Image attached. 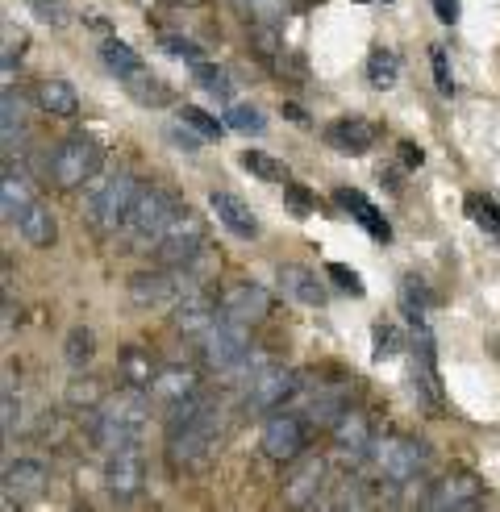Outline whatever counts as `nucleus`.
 Here are the masks:
<instances>
[{
    "label": "nucleus",
    "instance_id": "nucleus-36",
    "mask_svg": "<svg viewBox=\"0 0 500 512\" xmlns=\"http://www.w3.org/2000/svg\"><path fill=\"white\" fill-rule=\"evenodd\" d=\"M225 125H230L234 134H263L267 130L263 113L250 109V105H230V109H225Z\"/></svg>",
    "mask_w": 500,
    "mask_h": 512
},
{
    "label": "nucleus",
    "instance_id": "nucleus-48",
    "mask_svg": "<svg viewBox=\"0 0 500 512\" xmlns=\"http://www.w3.org/2000/svg\"><path fill=\"white\" fill-rule=\"evenodd\" d=\"M288 200H292V209H300V213H305V209H309V196H305V192H300V188H288Z\"/></svg>",
    "mask_w": 500,
    "mask_h": 512
},
{
    "label": "nucleus",
    "instance_id": "nucleus-14",
    "mask_svg": "<svg viewBox=\"0 0 500 512\" xmlns=\"http://www.w3.org/2000/svg\"><path fill=\"white\" fill-rule=\"evenodd\" d=\"M46 483H50V475H46V467L38 463V458H17V463L5 467V508L42 500Z\"/></svg>",
    "mask_w": 500,
    "mask_h": 512
},
{
    "label": "nucleus",
    "instance_id": "nucleus-9",
    "mask_svg": "<svg viewBox=\"0 0 500 512\" xmlns=\"http://www.w3.org/2000/svg\"><path fill=\"white\" fill-rule=\"evenodd\" d=\"M200 246H205V217L180 209L175 221L163 229V238L155 242V254L163 267H188L200 259Z\"/></svg>",
    "mask_w": 500,
    "mask_h": 512
},
{
    "label": "nucleus",
    "instance_id": "nucleus-45",
    "mask_svg": "<svg viewBox=\"0 0 500 512\" xmlns=\"http://www.w3.org/2000/svg\"><path fill=\"white\" fill-rule=\"evenodd\" d=\"M430 55H434V80H438V92H442V96H450V92H455V80H450V67H446V50H442V46H434Z\"/></svg>",
    "mask_w": 500,
    "mask_h": 512
},
{
    "label": "nucleus",
    "instance_id": "nucleus-18",
    "mask_svg": "<svg viewBox=\"0 0 500 512\" xmlns=\"http://www.w3.org/2000/svg\"><path fill=\"white\" fill-rule=\"evenodd\" d=\"M221 313H230L246 325H255V321H267L271 313V292L263 284H255V279H246V284H234L230 292L221 296Z\"/></svg>",
    "mask_w": 500,
    "mask_h": 512
},
{
    "label": "nucleus",
    "instance_id": "nucleus-16",
    "mask_svg": "<svg viewBox=\"0 0 500 512\" xmlns=\"http://www.w3.org/2000/svg\"><path fill=\"white\" fill-rule=\"evenodd\" d=\"M217 317H221V304H213V296H205V292H196V288H192L188 296L175 300V317H171V325H175V334L200 338Z\"/></svg>",
    "mask_w": 500,
    "mask_h": 512
},
{
    "label": "nucleus",
    "instance_id": "nucleus-25",
    "mask_svg": "<svg viewBox=\"0 0 500 512\" xmlns=\"http://www.w3.org/2000/svg\"><path fill=\"white\" fill-rule=\"evenodd\" d=\"M34 100H38V109L50 113V117H75L80 113V96H75V88L67 80H42L34 88Z\"/></svg>",
    "mask_w": 500,
    "mask_h": 512
},
{
    "label": "nucleus",
    "instance_id": "nucleus-26",
    "mask_svg": "<svg viewBox=\"0 0 500 512\" xmlns=\"http://www.w3.org/2000/svg\"><path fill=\"white\" fill-rule=\"evenodd\" d=\"M30 204H34V188L25 184L17 171H5V179H0V209H5V221L17 225Z\"/></svg>",
    "mask_w": 500,
    "mask_h": 512
},
{
    "label": "nucleus",
    "instance_id": "nucleus-38",
    "mask_svg": "<svg viewBox=\"0 0 500 512\" xmlns=\"http://www.w3.org/2000/svg\"><path fill=\"white\" fill-rule=\"evenodd\" d=\"M425 284L421 279H405V284H400V300H405V313L413 317V321H425V292H421Z\"/></svg>",
    "mask_w": 500,
    "mask_h": 512
},
{
    "label": "nucleus",
    "instance_id": "nucleus-21",
    "mask_svg": "<svg viewBox=\"0 0 500 512\" xmlns=\"http://www.w3.org/2000/svg\"><path fill=\"white\" fill-rule=\"evenodd\" d=\"M280 288H284V296H292L296 304H309V309H321L325 300H330V292H325V284L317 279V271H309V267H296V263H284L280 271Z\"/></svg>",
    "mask_w": 500,
    "mask_h": 512
},
{
    "label": "nucleus",
    "instance_id": "nucleus-28",
    "mask_svg": "<svg viewBox=\"0 0 500 512\" xmlns=\"http://www.w3.org/2000/svg\"><path fill=\"white\" fill-rule=\"evenodd\" d=\"M63 358H67V367L71 371H84L92 358H96V334L88 325H71L67 329V338H63Z\"/></svg>",
    "mask_w": 500,
    "mask_h": 512
},
{
    "label": "nucleus",
    "instance_id": "nucleus-43",
    "mask_svg": "<svg viewBox=\"0 0 500 512\" xmlns=\"http://www.w3.org/2000/svg\"><path fill=\"white\" fill-rule=\"evenodd\" d=\"M325 275H330V279H334V284H338L342 292H350V296H363V279H359L355 271H350V267H342V263H330V267H325Z\"/></svg>",
    "mask_w": 500,
    "mask_h": 512
},
{
    "label": "nucleus",
    "instance_id": "nucleus-44",
    "mask_svg": "<svg viewBox=\"0 0 500 512\" xmlns=\"http://www.w3.org/2000/svg\"><path fill=\"white\" fill-rule=\"evenodd\" d=\"M255 21H263V25H275L284 17V0H250V9H246Z\"/></svg>",
    "mask_w": 500,
    "mask_h": 512
},
{
    "label": "nucleus",
    "instance_id": "nucleus-15",
    "mask_svg": "<svg viewBox=\"0 0 500 512\" xmlns=\"http://www.w3.org/2000/svg\"><path fill=\"white\" fill-rule=\"evenodd\" d=\"M330 433H334V446H338V454H346V458H367L371 454V446H375V429H371V417L363 413V408H346V413L330 425Z\"/></svg>",
    "mask_w": 500,
    "mask_h": 512
},
{
    "label": "nucleus",
    "instance_id": "nucleus-50",
    "mask_svg": "<svg viewBox=\"0 0 500 512\" xmlns=\"http://www.w3.org/2000/svg\"><path fill=\"white\" fill-rule=\"evenodd\" d=\"M171 138H175V142H184L188 150H196V138L188 134V125H184V130H171Z\"/></svg>",
    "mask_w": 500,
    "mask_h": 512
},
{
    "label": "nucleus",
    "instance_id": "nucleus-24",
    "mask_svg": "<svg viewBox=\"0 0 500 512\" xmlns=\"http://www.w3.org/2000/svg\"><path fill=\"white\" fill-rule=\"evenodd\" d=\"M338 204H342V209L350 213V217H355L363 229H367V234L371 238H380V242H388L392 238V229H388V221L380 217V209H375V204L367 200V196H359V192H350V188H338Z\"/></svg>",
    "mask_w": 500,
    "mask_h": 512
},
{
    "label": "nucleus",
    "instance_id": "nucleus-5",
    "mask_svg": "<svg viewBox=\"0 0 500 512\" xmlns=\"http://www.w3.org/2000/svg\"><path fill=\"white\" fill-rule=\"evenodd\" d=\"M175 213H180V200H175L167 188H142L130 217H125V238H130L134 246H155L163 238V229L175 221Z\"/></svg>",
    "mask_w": 500,
    "mask_h": 512
},
{
    "label": "nucleus",
    "instance_id": "nucleus-49",
    "mask_svg": "<svg viewBox=\"0 0 500 512\" xmlns=\"http://www.w3.org/2000/svg\"><path fill=\"white\" fill-rule=\"evenodd\" d=\"M400 155H405V163H409V167H421V150H417V146H409V142H405V146H400Z\"/></svg>",
    "mask_w": 500,
    "mask_h": 512
},
{
    "label": "nucleus",
    "instance_id": "nucleus-31",
    "mask_svg": "<svg viewBox=\"0 0 500 512\" xmlns=\"http://www.w3.org/2000/svg\"><path fill=\"white\" fill-rule=\"evenodd\" d=\"M396 75H400V59L392 55V50H371V59H367V84L371 88H392L396 84Z\"/></svg>",
    "mask_w": 500,
    "mask_h": 512
},
{
    "label": "nucleus",
    "instance_id": "nucleus-29",
    "mask_svg": "<svg viewBox=\"0 0 500 512\" xmlns=\"http://www.w3.org/2000/svg\"><path fill=\"white\" fill-rule=\"evenodd\" d=\"M342 413H346V392H338V388L317 392V396L309 400V408H305V417H309L313 425H334Z\"/></svg>",
    "mask_w": 500,
    "mask_h": 512
},
{
    "label": "nucleus",
    "instance_id": "nucleus-11",
    "mask_svg": "<svg viewBox=\"0 0 500 512\" xmlns=\"http://www.w3.org/2000/svg\"><path fill=\"white\" fill-rule=\"evenodd\" d=\"M309 417H296V413H267V421H263V438H259V446H263V454L271 458V463H296L300 454H305V446H309V425H305Z\"/></svg>",
    "mask_w": 500,
    "mask_h": 512
},
{
    "label": "nucleus",
    "instance_id": "nucleus-12",
    "mask_svg": "<svg viewBox=\"0 0 500 512\" xmlns=\"http://www.w3.org/2000/svg\"><path fill=\"white\" fill-rule=\"evenodd\" d=\"M484 500V479L471 475V471H446L438 483H430L421 496L425 508H438V512H459V508H475Z\"/></svg>",
    "mask_w": 500,
    "mask_h": 512
},
{
    "label": "nucleus",
    "instance_id": "nucleus-39",
    "mask_svg": "<svg viewBox=\"0 0 500 512\" xmlns=\"http://www.w3.org/2000/svg\"><path fill=\"white\" fill-rule=\"evenodd\" d=\"M159 46L167 50V55L184 59V63H200V55H205V50H200L192 38H180V34H163V38H159Z\"/></svg>",
    "mask_w": 500,
    "mask_h": 512
},
{
    "label": "nucleus",
    "instance_id": "nucleus-23",
    "mask_svg": "<svg viewBox=\"0 0 500 512\" xmlns=\"http://www.w3.org/2000/svg\"><path fill=\"white\" fill-rule=\"evenodd\" d=\"M17 229H21V238L30 242V246H38V250H46V246H55L59 242V221H55V213L46 209V204H30L25 209V217L17 221Z\"/></svg>",
    "mask_w": 500,
    "mask_h": 512
},
{
    "label": "nucleus",
    "instance_id": "nucleus-13",
    "mask_svg": "<svg viewBox=\"0 0 500 512\" xmlns=\"http://www.w3.org/2000/svg\"><path fill=\"white\" fill-rule=\"evenodd\" d=\"M296 392V371L280 367V363H267L255 379L246 383V413H275L288 396Z\"/></svg>",
    "mask_w": 500,
    "mask_h": 512
},
{
    "label": "nucleus",
    "instance_id": "nucleus-6",
    "mask_svg": "<svg viewBox=\"0 0 500 512\" xmlns=\"http://www.w3.org/2000/svg\"><path fill=\"white\" fill-rule=\"evenodd\" d=\"M100 163H105V150H100L96 138L88 134H71L67 142L55 146V159H50V175H55V184L75 192L84 188L88 179L100 171Z\"/></svg>",
    "mask_w": 500,
    "mask_h": 512
},
{
    "label": "nucleus",
    "instance_id": "nucleus-35",
    "mask_svg": "<svg viewBox=\"0 0 500 512\" xmlns=\"http://www.w3.org/2000/svg\"><path fill=\"white\" fill-rule=\"evenodd\" d=\"M192 80L205 88L209 96H230V92H234V88H230V75H225L221 67H213V63H205V59L192 63Z\"/></svg>",
    "mask_w": 500,
    "mask_h": 512
},
{
    "label": "nucleus",
    "instance_id": "nucleus-3",
    "mask_svg": "<svg viewBox=\"0 0 500 512\" xmlns=\"http://www.w3.org/2000/svg\"><path fill=\"white\" fill-rule=\"evenodd\" d=\"M371 467L392 488H425V467H430V450L417 438L405 433H388V438H375L371 446Z\"/></svg>",
    "mask_w": 500,
    "mask_h": 512
},
{
    "label": "nucleus",
    "instance_id": "nucleus-4",
    "mask_svg": "<svg viewBox=\"0 0 500 512\" xmlns=\"http://www.w3.org/2000/svg\"><path fill=\"white\" fill-rule=\"evenodd\" d=\"M138 192H142V184H138L134 171H113V175H105L96 188H88V200H84L88 225L100 229V234L125 229V217H130Z\"/></svg>",
    "mask_w": 500,
    "mask_h": 512
},
{
    "label": "nucleus",
    "instance_id": "nucleus-22",
    "mask_svg": "<svg viewBox=\"0 0 500 512\" xmlns=\"http://www.w3.org/2000/svg\"><path fill=\"white\" fill-rule=\"evenodd\" d=\"M325 142L342 150V155H363V150L375 146V125L363 117H338L330 130H325Z\"/></svg>",
    "mask_w": 500,
    "mask_h": 512
},
{
    "label": "nucleus",
    "instance_id": "nucleus-17",
    "mask_svg": "<svg viewBox=\"0 0 500 512\" xmlns=\"http://www.w3.org/2000/svg\"><path fill=\"white\" fill-rule=\"evenodd\" d=\"M200 392V375L192 371V367H180V363H171V367H159L155 371V379H150V388H146V396L155 400V404H180V400H188V396H196Z\"/></svg>",
    "mask_w": 500,
    "mask_h": 512
},
{
    "label": "nucleus",
    "instance_id": "nucleus-51",
    "mask_svg": "<svg viewBox=\"0 0 500 512\" xmlns=\"http://www.w3.org/2000/svg\"><path fill=\"white\" fill-rule=\"evenodd\" d=\"M171 5H200V0H171Z\"/></svg>",
    "mask_w": 500,
    "mask_h": 512
},
{
    "label": "nucleus",
    "instance_id": "nucleus-8",
    "mask_svg": "<svg viewBox=\"0 0 500 512\" xmlns=\"http://www.w3.org/2000/svg\"><path fill=\"white\" fill-rule=\"evenodd\" d=\"M192 288H196V279L188 267L138 271V275H130V284H125V292H130L138 309H163V304H175L180 296H188Z\"/></svg>",
    "mask_w": 500,
    "mask_h": 512
},
{
    "label": "nucleus",
    "instance_id": "nucleus-30",
    "mask_svg": "<svg viewBox=\"0 0 500 512\" xmlns=\"http://www.w3.org/2000/svg\"><path fill=\"white\" fill-rule=\"evenodd\" d=\"M121 379H125V388L146 392V388H150V379H155V367H150V354H142L138 346L125 350V354H121Z\"/></svg>",
    "mask_w": 500,
    "mask_h": 512
},
{
    "label": "nucleus",
    "instance_id": "nucleus-32",
    "mask_svg": "<svg viewBox=\"0 0 500 512\" xmlns=\"http://www.w3.org/2000/svg\"><path fill=\"white\" fill-rule=\"evenodd\" d=\"M125 84H130V96L134 100H142V105H167V100H171V92H167V84L159 80V75H150L146 67L138 71V75H130V80H125Z\"/></svg>",
    "mask_w": 500,
    "mask_h": 512
},
{
    "label": "nucleus",
    "instance_id": "nucleus-20",
    "mask_svg": "<svg viewBox=\"0 0 500 512\" xmlns=\"http://www.w3.org/2000/svg\"><path fill=\"white\" fill-rule=\"evenodd\" d=\"M209 209L234 238H259V217L250 213V204H242L234 192H209Z\"/></svg>",
    "mask_w": 500,
    "mask_h": 512
},
{
    "label": "nucleus",
    "instance_id": "nucleus-2",
    "mask_svg": "<svg viewBox=\"0 0 500 512\" xmlns=\"http://www.w3.org/2000/svg\"><path fill=\"white\" fill-rule=\"evenodd\" d=\"M80 421L88 425V438H92L100 450H117V446H125V442H138V438H142V429H146V421H150V408H146V400L138 396V388H130V392L105 396V404L88 408Z\"/></svg>",
    "mask_w": 500,
    "mask_h": 512
},
{
    "label": "nucleus",
    "instance_id": "nucleus-7",
    "mask_svg": "<svg viewBox=\"0 0 500 512\" xmlns=\"http://www.w3.org/2000/svg\"><path fill=\"white\" fill-rule=\"evenodd\" d=\"M246 350H250V325L230 317V313H221L205 334H200V358H205V367L217 375H225L234 363H242Z\"/></svg>",
    "mask_w": 500,
    "mask_h": 512
},
{
    "label": "nucleus",
    "instance_id": "nucleus-27",
    "mask_svg": "<svg viewBox=\"0 0 500 512\" xmlns=\"http://www.w3.org/2000/svg\"><path fill=\"white\" fill-rule=\"evenodd\" d=\"M100 63H105L117 80H130V75H138L146 63H142V55L134 46H125V42H117V38H109L105 46H100Z\"/></svg>",
    "mask_w": 500,
    "mask_h": 512
},
{
    "label": "nucleus",
    "instance_id": "nucleus-34",
    "mask_svg": "<svg viewBox=\"0 0 500 512\" xmlns=\"http://www.w3.org/2000/svg\"><path fill=\"white\" fill-rule=\"evenodd\" d=\"M242 167L255 175V179H267V184H284V179H288V167H284L280 159L263 155V150H246V155H242Z\"/></svg>",
    "mask_w": 500,
    "mask_h": 512
},
{
    "label": "nucleus",
    "instance_id": "nucleus-1",
    "mask_svg": "<svg viewBox=\"0 0 500 512\" xmlns=\"http://www.w3.org/2000/svg\"><path fill=\"white\" fill-rule=\"evenodd\" d=\"M217 438H221V417H217V404L205 392L171 404V413H167V454H171L175 467H184V471L205 467L213 458V450H217Z\"/></svg>",
    "mask_w": 500,
    "mask_h": 512
},
{
    "label": "nucleus",
    "instance_id": "nucleus-37",
    "mask_svg": "<svg viewBox=\"0 0 500 512\" xmlns=\"http://www.w3.org/2000/svg\"><path fill=\"white\" fill-rule=\"evenodd\" d=\"M180 121L188 125L192 134H200V138H221V134H225V125H221L213 113L196 109V105H184V109H180Z\"/></svg>",
    "mask_w": 500,
    "mask_h": 512
},
{
    "label": "nucleus",
    "instance_id": "nucleus-46",
    "mask_svg": "<svg viewBox=\"0 0 500 512\" xmlns=\"http://www.w3.org/2000/svg\"><path fill=\"white\" fill-rule=\"evenodd\" d=\"M392 346H396V334H392V329L375 325V358H388L384 350H392Z\"/></svg>",
    "mask_w": 500,
    "mask_h": 512
},
{
    "label": "nucleus",
    "instance_id": "nucleus-19",
    "mask_svg": "<svg viewBox=\"0 0 500 512\" xmlns=\"http://www.w3.org/2000/svg\"><path fill=\"white\" fill-rule=\"evenodd\" d=\"M284 500L292 508H313L325 500V463L321 458H305L284 483Z\"/></svg>",
    "mask_w": 500,
    "mask_h": 512
},
{
    "label": "nucleus",
    "instance_id": "nucleus-33",
    "mask_svg": "<svg viewBox=\"0 0 500 512\" xmlns=\"http://www.w3.org/2000/svg\"><path fill=\"white\" fill-rule=\"evenodd\" d=\"M67 404L71 408H80V413H88V408H100L105 404V392H100V383L88 379V375H75L67 383Z\"/></svg>",
    "mask_w": 500,
    "mask_h": 512
},
{
    "label": "nucleus",
    "instance_id": "nucleus-40",
    "mask_svg": "<svg viewBox=\"0 0 500 512\" xmlns=\"http://www.w3.org/2000/svg\"><path fill=\"white\" fill-rule=\"evenodd\" d=\"M0 113H5V146H13V134H21V100L13 96V88L0 96Z\"/></svg>",
    "mask_w": 500,
    "mask_h": 512
},
{
    "label": "nucleus",
    "instance_id": "nucleus-41",
    "mask_svg": "<svg viewBox=\"0 0 500 512\" xmlns=\"http://www.w3.org/2000/svg\"><path fill=\"white\" fill-rule=\"evenodd\" d=\"M467 209H471L475 217H480V225H488L492 234L500 238V209H496L492 200H484V196H471V200H467Z\"/></svg>",
    "mask_w": 500,
    "mask_h": 512
},
{
    "label": "nucleus",
    "instance_id": "nucleus-42",
    "mask_svg": "<svg viewBox=\"0 0 500 512\" xmlns=\"http://www.w3.org/2000/svg\"><path fill=\"white\" fill-rule=\"evenodd\" d=\"M30 9H34L46 25H67V21H71V13H67L63 0H30Z\"/></svg>",
    "mask_w": 500,
    "mask_h": 512
},
{
    "label": "nucleus",
    "instance_id": "nucleus-10",
    "mask_svg": "<svg viewBox=\"0 0 500 512\" xmlns=\"http://www.w3.org/2000/svg\"><path fill=\"white\" fill-rule=\"evenodd\" d=\"M146 488V458L138 442H125L117 450H105V492L117 504H134Z\"/></svg>",
    "mask_w": 500,
    "mask_h": 512
},
{
    "label": "nucleus",
    "instance_id": "nucleus-47",
    "mask_svg": "<svg viewBox=\"0 0 500 512\" xmlns=\"http://www.w3.org/2000/svg\"><path fill=\"white\" fill-rule=\"evenodd\" d=\"M434 9H438V17H442L446 25H455V17H459V0H434Z\"/></svg>",
    "mask_w": 500,
    "mask_h": 512
}]
</instances>
